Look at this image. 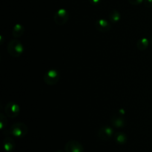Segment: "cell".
I'll list each match as a JSON object with an SVG mask.
<instances>
[{
	"mask_svg": "<svg viewBox=\"0 0 152 152\" xmlns=\"http://www.w3.org/2000/svg\"><path fill=\"white\" fill-rule=\"evenodd\" d=\"M7 50L10 56L17 58L20 56L24 52V46L20 41L15 39L9 42Z\"/></svg>",
	"mask_w": 152,
	"mask_h": 152,
	"instance_id": "obj_1",
	"label": "cell"
},
{
	"mask_svg": "<svg viewBox=\"0 0 152 152\" xmlns=\"http://www.w3.org/2000/svg\"><path fill=\"white\" fill-rule=\"evenodd\" d=\"M9 132L15 137L22 138L26 136L28 132V129L25 123H16L10 126Z\"/></svg>",
	"mask_w": 152,
	"mask_h": 152,
	"instance_id": "obj_2",
	"label": "cell"
},
{
	"mask_svg": "<svg viewBox=\"0 0 152 152\" xmlns=\"http://www.w3.org/2000/svg\"><path fill=\"white\" fill-rule=\"evenodd\" d=\"M60 79V74L56 69H50L45 72L43 77V80L45 84L48 86H54Z\"/></svg>",
	"mask_w": 152,
	"mask_h": 152,
	"instance_id": "obj_3",
	"label": "cell"
},
{
	"mask_svg": "<svg viewBox=\"0 0 152 152\" xmlns=\"http://www.w3.org/2000/svg\"><path fill=\"white\" fill-rule=\"evenodd\" d=\"M69 19V13L65 9L60 8L56 12L53 16L54 22L57 25H64Z\"/></svg>",
	"mask_w": 152,
	"mask_h": 152,
	"instance_id": "obj_4",
	"label": "cell"
},
{
	"mask_svg": "<svg viewBox=\"0 0 152 152\" xmlns=\"http://www.w3.org/2000/svg\"><path fill=\"white\" fill-rule=\"evenodd\" d=\"M4 111L7 117L15 118L17 117L20 111V108L17 103L14 102H9L4 107Z\"/></svg>",
	"mask_w": 152,
	"mask_h": 152,
	"instance_id": "obj_5",
	"label": "cell"
},
{
	"mask_svg": "<svg viewBox=\"0 0 152 152\" xmlns=\"http://www.w3.org/2000/svg\"><path fill=\"white\" fill-rule=\"evenodd\" d=\"M114 135V130L108 126H104L99 129L97 132L98 137L103 141H108Z\"/></svg>",
	"mask_w": 152,
	"mask_h": 152,
	"instance_id": "obj_6",
	"label": "cell"
},
{
	"mask_svg": "<svg viewBox=\"0 0 152 152\" xmlns=\"http://www.w3.org/2000/svg\"><path fill=\"white\" fill-rule=\"evenodd\" d=\"M65 152H84V147L77 140H69L65 146Z\"/></svg>",
	"mask_w": 152,
	"mask_h": 152,
	"instance_id": "obj_7",
	"label": "cell"
},
{
	"mask_svg": "<svg viewBox=\"0 0 152 152\" xmlns=\"http://www.w3.org/2000/svg\"><path fill=\"white\" fill-rule=\"evenodd\" d=\"M95 28L99 32L106 33L111 30V25L107 19H99L95 22Z\"/></svg>",
	"mask_w": 152,
	"mask_h": 152,
	"instance_id": "obj_8",
	"label": "cell"
},
{
	"mask_svg": "<svg viewBox=\"0 0 152 152\" xmlns=\"http://www.w3.org/2000/svg\"><path fill=\"white\" fill-rule=\"evenodd\" d=\"M111 123L114 127L117 128V129H121L126 126V120L120 113L114 114L111 118Z\"/></svg>",
	"mask_w": 152,
	"mask_h": 152,
	"instance_id": "obj_9",
	"label": "cell"
},
{
	"mask_svg": "<svg viewBox=\"0 0 152 152\" xmlns=\"http://www.w3.org/2000/svg\"><path fill=\"white\" fill-rule=\"evenodd\" d=\"M3 147L6 152H12L16 147L14 140L10 137H6L3 140Z\"/></svg>",
	"mask_w": 152,
	"mask_h": 152,
	"instance_id": "obj_10",
	"label": "cell"
},
{
	"mask_svg": "<svg viewBox=\"0 0 152 152\" xmlns=\"http://www.w3.org/2000/svg\"><path fill=\"white\" fill-rule=\"evenodd\" d=\"M25 33V28L23 25H20V24H16L14 25L12 31V34H13L14 38H19L22 37Z\"/></svg>",
	"mask_w": 152,
	"mask_h": 152,
	"instance_id": "obj_11",
	"label": "cell"
},
{
	"mask_svg": "<svg viewBox=\"0 0 152 152\" xmlns=\"http://www.w3.org/2000/svg\"><path fill=\"white\" fill-rule=\"evenodd\" d=\"M114 140L119 145H124L128 140L127 135L123 132H117L114 136Z\"/></svg>",
	"mask_w": 152,
	"mask_h": 152,
	"instance_id": "obj_12",
	"label": "cell"
},
{
	"mask_svg": "<svg viewBox=\"0 0 152 152\" xmlns=\"http://www.w3.org/2000/svg\"><path fill=\"white\" fill-rule=\"evenodd\" d=\"M148 45H149V41H148V39L146 37H142V38L140 39L137 42V48L139 50L142 51V50H145V49H147V48L148 47Z\"/></svg>",
	"mask_w": 152,
	"mask_h": 152,
	"instance_id": "obj_13",
	"label": "cell"
},
{
	"mask_svg": "<svg viewBox=\"0 0 152 152\" xmlns=\"http://www.w3.org/2000/svg\"><path fill=\"white\" fill-rule=\"evenodd\" d=\"M108 18H109V20L111 22H112V23H117L120 20L121 15H120V13L118 10H114L109 13Z\"/></svg>",
	"mask_w": 152,
	"mask_h": 152,
	"instance_id": "obj_14",
	"label": "cell"
},
{
	"mask_svg": "<svg viewBox=\"0 0 152 152\" xmlns=\"http://www.w3.org/2000/svg\"><path fill=\"white\" fill-rule=\"evenodd\" d=\"M6 125H7V119L4 114H0V128H1V130H4Z\"/></svg>",
	"mask_w": 152,
	"mask_h": 152,
	"instance_id": "obj_15",
	"label": "cell"
},
{
	"mask_svg": "<svg viewBox=\"0 0 152 152\" xmlns=\"http://www.w3.org/2000/svg\"><path fill=\"white\" fill-rule=\"evenodd\" d=\"M128 1L132 5H138V4H140L144 0H128Z\"/></svg>",
	"mask_w": 152,
	"mask_h": 152,
	"instance_id": "obj_16",
	"label": "cell"
},
{
	"mask_svg": "<svg viewBox=\"0 0 152 152\" xmlns=\"http://www.w3.org/2000/svg\"><path fill=\"white\" fill-rule=\"evenodd\" d=\"M143 3L145 7H148V8L152 7V0H144Z\"/></svg>",
	"mask_w": 152,
	"mask_h": 152,
	"instance_id": "obj_17",
	"label": "cell"
},
{
	"mask_svg": "<svg viewBox=\"0 0 152 152\" xmlns=\"http://www.w3.org/2000/svg\"><path fill=\"white\" fill-rule=\"evenodd\" d=\"M91 2V4H93V5H96V4H99L101 1V0H89Z\"/></svg>",
	"mask_w": 152,
	"mask_h": 152,
	"instance_id": "obj_18",
	"label": "cell"
},
{
	"mask_svg": "<svg viewBox=\"0 0 152 152\" xmlns=\"http://www.w3.org/2000/svg\"><path fill=\"white\" fill-rule=\"evenodd\" d=\"M150 43H151V46H152V37H151V39H150Z\"/></svg>",
	"mask_w": 152,
	"mask_h": 152,
	"instance_id": "obj_19",
	"label": "cell"
},
{
	"mask_svg": "<svg viewBox=\"0 0 152 152\" xmlns=\"http://www.w3.org/2000/svg\"><path fill=\"white\" fill-rule=\"evenodd\" d=\"M55 152H63V151H61V150H58V151H55Z\"/></svg>",
	"mask_w": 152,
	"mask_h": 152,
	"instance_id": "obj_20",
	"label": "cell"
}]
</instances>
